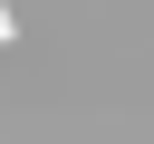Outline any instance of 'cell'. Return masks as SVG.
<instances>
[{"instance_id":"cell-1","label":"cell","mask_w":154,"mask_h":144,"mask_svg":"<svg viewBox=\"0 0 154 144\" xmlns=\"http://www.w3.org/2000/svg\"><path fill=\"white\" fill-rule=\"evenodd\" d=\"M10 38H19V19H10V0H0V48H10Z\"/></svg>"}]
</instances>
